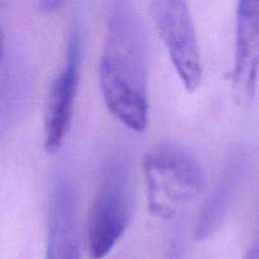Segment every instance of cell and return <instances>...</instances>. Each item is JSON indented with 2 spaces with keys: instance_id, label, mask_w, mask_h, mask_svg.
<instances>
[{
  "instance_id": "obj_1",
  "label": "cell",
  "mask_w": 259,
  "mask_h": 259,
  "mask_svg": "<svg viewBox=\"0 0 259 259\" xmlns=\"http://www.w3.org/2000/svg\"><path fill=\"white\" fill-rule=\"evenodd\" d=\"M99 83L109 113L131 131L143 133L149 120V52L133 0H110Z\"/></svg>"
},
{
  "instance_id": "obj_2",
  "label": "cell",
  "mask_w": 259,
  "mask_h": 259,
  "mask_svg": "<svg viewBox=\"0 0 259 259\" xmlns=\"http://www.w3.org/2000/svg\"><path fill=\"white\" fill-rule=\"evenodd\" d=\"M148 211L171 220L201 195L205 172L199 159L172 142H163L147 152L143 161Z\"/></svg>"
},
{
  "instance_id": "obj_3",
  "label": "cell",
  "mask_w": 259,
  "mask_h": 259,
  "mask_svg": "<svg viewBox=\"0 0 259 259\" xmlns=\"http://www.w3.org/2000/svg\"><path fill=\"white\" fill-rule=\"evenodd\" d=\"M133 214L131 162L124 152L108 158L88 218V250L91 259L105 258L128 229Z\"/></svg>"
},
{
  "instance_id": "obj_4",
  "label": "cell",
  "mask_w": 259,
  "mask_h": 259,
  "mask_svg": "<svg viewBox=\"0 0 259 259\" xmlns=\"http://www.w3.org/2000/svg\"><path fill=\"white\" fill-rule=\"evenodd\" d=\"M152 15L169 60L189 93L202 81L201 56L186 0H149Z\"/></svg>"
},
{
  "instance_id": "obj_5",
  "label": "cell",
  "mask_w": 259,
  "mask_h": 259,
  "mask_svg": "<svg viewBox=\"0 0 259 259\" xmlns=\"http://www.w3.org/2000/svg\"><path fill=\"white\" fill-rule=\"evenodd\" d=\"M80 23L73 19L66 40L63 67L50 83L43 113V137L48 153H57L70 133L75 110L82 52Z\"/></svg>"
},
{
  "instance_id": "obj_6",
  "label": "cell",
  "mask_w": 259,
  "mask_h": 259,
  "mask_svg": "<svg viewBox=\"0 0 259 259\" xmlns=\"http://www.w3.org/2000/svg\"><path fill=\"white\" fill-rule=\"evenodd\" d=\"M259 75V0H238L232 91L247 109L254 100Z\"/></svg>"
},
{
  "instance_id": "obj_7",
  "label": "cell",
  "mask_w": 259,
  "mask_h": 259,
  "mask_svg": "<svg viewBox=\"0 0 259 259\" xmlns=\"http://www.w3.org/2000/svg\"><path fill=\"white\" fill-rule=\"evenodd\" d=\"M46 259H81L75 187L63 172L55 176L47 217Z\"/></svg>"
},
{
  "instance_id": "obj_8",
  "label": "cell",
  "mask_w": 259,
  "mask_h": 259,
  "mask_svg": "<svg viewBox=\"0 0 259 259\" xmlns=\"http://www.w3.org/2000/svg\"><path fill=\"white\" fill-rule=\"evenodd\" d=\"M249 164L250 154L245 147H237L230 152L215 187L197 218L195 228L197 240L207 239L222 227L244 182Z\"/></svg>"
},
{
  "instance_id": "obj_9",
  "label": "cell",
  "mask_w": 259,
  "mask_h": 259,
  "mask_svg": "<svg viewBox=\"0 0 259 259\" xmlns=\"http://www.w3.org/2000/svg\"><path fill=\"white\" fill-rule=\"evenodd\" d=\"M29 90V75L19 51L4 40L2 61V116L14 118L22 110Z\"/></svg>"
},
{
  "instance_id": "obj_10",
  "label": "cell",
  "mask_w": 259,
  "mask_h": 259,
  "mask_svg": "<svg viewBox=\"0 0 259 259\" xmlns=\"http://www.w3.org/2000/svg\"><path fill=\"white\" fill-rule=\"evenodd\" d=\"M166 259H185V238L181 225L175 228L167 249Z\"/></svg>"
},
{
  "instance_id": "obj_11",
  "label": "cell",
  "mask_w": 259,
  "mask_h": 259,
  "mask_svg": "<svg viewBox=\"0 0 259 259\" xmlns=\"http://www.w3.org/2000/svg\"><path fill=\"white\" fill-rule=\"evenodd\" d=\"M67 0H39V9L45 13H55L65 5Z\"/></svg>"
},
{
  "instance_id": "obj_12",
  "label": "cell",
  "mask_w": 259,
  "mask_h": 259,
  "mask_svg": "<svg viewBox=\"0 0 259 259\" xmlns=\"http://www.w3.org/2000/svg\"><path fill=\"white\" fill-rule=\"evenodd\" d=\"M244 259H259V229L255 235L254 240L252 242V244L248 248L247 253H245Z\"/></svg>"
}]
</instances>
